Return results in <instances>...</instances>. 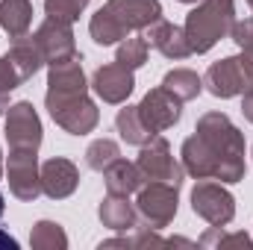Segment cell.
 Returning <instances> with one entry per match:
<instances>
[{
  "label": "cell",
  "instance_id": "obj_1",
  "mask_svg": "<svg viewBox=\"0 0 253 250\" xmlns=\"http://www.w3.org/2000/svg\"><path fill=\"white\" fill-rule=\"evenodd\" d=\"M44 106L56 126L71 135H88L100 124V112L88 97V83L83 74V56H71L65 62L50 65L47 71V94Z\"/></svg>",
  "mask_w": 253,
  "mask_h": 250
},
{
  "label": "cell",
  "instance_id": "obj_2",
  "mask_svg": "<svg viewBox=\"0 0 253 250\" xmlns=\"http://www.w3.org/2000/svg\"><path fill=\"white\" fill-rule=\"evenodd\" d=\"M194 132L203 138L215 156V180L242 183L245 180V135L224 112H206L197 118Z\"/></svg>",
  "mask_w": 253,
  "mask_h": 250
},
{
  "label": "cell",
  "instance_id": "obj_3",
  "mask_svg": "<svg viewBox=\"0 0 253 250\" xmlns=\"http://www.w3.org/2000/svg\"><path fill=\"white\" fill-rule=\"evenodd\" d=\"M233 24H236L233 0H200V6L191 9L183 27L191 53H209L221 39L230 36Z\"/></svg>",
  "mask_w": 253,
  "mask_h": 250
},
{
  "label": "cell",
  "instance_id": "obj_4",
  "mask_svg": "<svg viewBox=\"0 0 253 250\" xmlns=\"http://www.w3.org/2000/svg\"><path fill=\"white\" fill-rule=\"evenodd\" d=\"M203 85L209 88V94L227 100L236 94H245L253 88V50H242L239 56H227L209 65Z\"/></svg>",
  "mask_w": 253,
  "mask_h": 250
},
{
  "label": "cell",
  "instance_id": "obj_5",
  "mask_svg": "<svg viewBox=\"0 0 253 250\" xmlns=\"http://www.w3.org/2000/svg\"><path fill=\"white\" fill-rule=\"evenodd\" d=\"M180 186H171V183H153V180H144V186L138 188V197H135V212L141 215L144 227L150 230H162L174 221L177 215V197Z\"/></svg>",
  "mask_w": 253,
  "mask_h": 250
},
{
  "label": "cell",
  "instance_id": "obj_6",
  "mask_svg": "<svg viewBox=\"0 0 253 250\" xmlns=\"http://www.w3.org/2000/svg\"><path fill=\"white\" fill-rule=\"evenodd\" d=\"M191 209L200 215L209 227H227L236 218V197L212 180H200L191 188Z\"/></svg>",
  "mask_w": 253,
  "mask_h": 250
},
{
  "label": "cell",
  "instance_id": "obj_7",
  "mask_svg": "<svg viewBox=\"0 0 253 250\" xmlns=\"http://www.w3.org/2000/svg\"><path fill=\"white\" fill-rule=\"evenodd\" d=\"M138 171L144 174V180L153 183H171V186H183V165L171 156V144L156 132L147 144H141V153L135 159Z\"/></svg>",
  "mask_w": 253,
  "mask_h": 250
},
{
  "label": "cell",
  "instance_id": "obj_8",
  "mask_svg": "<svg viewBox=\"0 0 253 250\" xmlns=\"http://www.w3.org/2000/svg\"><path fill=\"white\" fill-rule=\"evenodd\" d=\"M9 191L18 200L33 203L42 194V168H39V150H24V147H9Z\"/></svg>",
  "mask_w": 253,
  "mask_h": 250
},
{
  "label": "cell",
  "instance_id": "obj_9",
  "mask_svg": "<svg viewBox=\"0 0 253 250\" xmlns=\"http://www.w3.org/2000/svg\"><path fill=\"white\" fill-rule=\"evenodd\" d=\"M42 118L30 100H18L6 109V141L9 147L39 150L42 147Z\"/></svg>",
  "mask_w": 253,
  "mask_h": 250
},
{
  "label": "cell",
  "instance_id": "obj_10",
  "mask_svg": "<svg viewBox=\"0 0 253 250\" xmlns=\"http://www.w3.org/2000/svg\"><path fill=\"white\" fill-rule=\"evenodd\" d=\"M138 115H141L144 126L156 135V132H162V129H171V126L180 121V115H183V100H180L177 94H171L165 85H159V88H150V91L141 97Z\"/></svg>",
  "mask_w": 253,
  "mask_h": 250
},
{
  "label": "cell",
  "instance_id": "obj_11",
  "mask_svg": "<svg viewBox=\"0 0 253 250\" xmlns=\"http://www.w3.org/2000/svg\"><path fill=\"white\" fill-rule=\"evenodd\" d=\"M42 56H44V65H56L65 62L71 56H80L77 53V44H74V30L71 24L65 21H56V18H47L36 33H33Z\"/></svg>",
  "mask_w": 253,
  "mask_h": 250
},
{
  "label": "cell",
  "instance_id": "obj_12",
  "mask_svg": "<svg viewBox=\"0 0 253 250\" xmlns=\"http://www.w3.org/2000/svg\"><path fill=\"white\" fill-rule=\"evenodd\" d=\"M103 9L121 27L124 36L132 33V30H147L153 21L162 18V3L159 0H106Z\"/></svg>",
  "mask_w": 253,
  "mask_h": 250
},
{
  "label": "cell",
  "instance_id": "obj_13",
  "mask_svg": "<svg viewBox=\"0 0 253 250\" xmlns=\"http://www.w3.org/2000/svg\"><path fill=\"white\" fill-rule=\"evenodd\" d=\"M91 88H94V94H97L103 103L118 106V103H124L126 97L132 94L135 77H132L129 68H124V65H118V62L100 65V68L94 71V77H91Z\"/></svg>",
  "mask_w": 253,
  "mask_h": 250
},
{
  "label": "cell",
  "instance_id": "obj_14",
  "mask_svg": "<svg viewBox=\"0 0 253 250\" xmlns=\"http://www.w3.org/2000/svg\"><path fill=\"white\" fill-rule=\"evenodd\" d=\"M80 186V171L71 159L53 156L42 165V194H47L50 200H65L71 197Z\"/></svg>",
  "mask_w": 253,
  "mask_h": 250
},
{
  "label": "cell",
  "instance_id": "obj_15",
  "mask_svg": "<svg viewBox=\"0 0 253 250\" xmlns=\"http://www.w3.org/2000/svg\"><path fill=\"white\" fill-rule=\"evenodd\" d=\"M144 39L165 59H186V56H191V44H189V39H186V30L177 27V24H171V21H162V18L153 21L147 27V36Z\"/></svg>",
  "mask_w": 253,
  "mask_h": 250
},
{
  "label": "cell",
  "instance_id": "obj_16",
  "mask_svg": "<svg viewBox=\"0 0 253 250\" xmlns=\"http://www.w3.org/2000/svg\"><path fill=\"white\" fill-rule=\"evenodd\" d=\"M180 156H183V171L191 174L194 180H215V156L209 153V147L197 132L183 141Z\"/></svg>",
  "mask_w": 253,
  "mask_h": 250
},
{
  "label": "cell",
  "instance_id": "obj_17",
  "mask_svg": "<svg viewBox=\"0 0 253 250\" xmlns=\"http://www.w3.org/2000/svg\"><path fill=\"white\" fill-rule=\"evenodd\" d=\"M97 215L100 224L115 233H126L135 227V206L126 200V194H106L97 206Z\"/></svg>",
  "mask_w": 253,
  "mask_h": 250
},
{
  "label": "cell",
  "instance_id": "obj_18",
  "mask_svg": "<svg viewBox=\"0 0 253 250\" xmlns=\"http://www.w3.org/2000/svg\"><path fill=\"white\" fill-rule=\"evenodd\" d=\"M103 180H106V191L109 194H132L144 186V174L138 171L135 162H126V159H115L106 171H103Z\"/></svg>",
  "mask_w": 253,
  "mask_h": 250
},
{
  "label": "cell",
  "instance_id": "obj_19",
  "mask_svg": "<svg viewBox=\"0 0 253 250\" xmlns=\"http://www.w3.org/2000/svg\"><path fill=\"white\" fill-rule=\"evenodd\" d=\"M6 56L15 62L18 74L24 77V83H27L30 77H36V74L42 71V65H44V56H42V50H39V44H36L33 36H18V39H12V47H9Z\"/></svg>",
  "mask_w": 253,
  "mask_h": 250
},
{
  "label": "cell",
  "instance_id": "obj_20",
  "mask_svg": "<svg viewBox=\"0 0 253 250\" xmlns=\"http://www.w3.org/2000/svg\"><path fill=\"white\" fill-rule=\"evenodd\" d=\"M33 24V3L30 0H0V27L9 39L27 36Z\"/></svg>",
  "mask_w": 253,
  "mask_h": 250
},
{
  "label": "cell",
  "instance_id": "obj_21",
  "mask_svg": "<svg viewBox=\"0 0 253 250\" xmlns=\"http://www.w3.org/2000/svg\"><path fill=\"white\" fill-rule=\"evenodd\" d=\"M115 126H118V132H121V138H124L126 144H135V147H141V144H147V141L153 138V132L144 126L141 115H138V106H124V109H118Z\"/></svg>",
  "mask_w": 253,
  "mask_h": 250
},
{
  "label": "cell",
  "instance_id": "obj_22",
  "mask_svg": "<svg viewBox=\"0 0 253 250\" xmlns=\"http://www.w3.org/2000/svg\"><path fill=\"white\" fill-rule=\"evenodd\" d=\"M162 85L171 91V94H177L183 103L186 100H194L200 91H203V80L189 71V68H174V71H168L165 77H162Z\"/></svg>",
  "mask_w": 253,
  "mask_h": 250
},
{
  "label": "cell",
  "instance_id": "obj_23",
  "mask_svg": "<svg viewBox=\"0 0 253 250\" xmlns=\"http://www.w3.org/2000/svg\"><path fill=\"white\" fill-rule=\"evenodd\" d=\"M30 248L33 250H65L68 236L56 221H39L30 233Z\"/></svg>",
  "mask_w": 253,
  "mask_h": 250
},
{
  "label": "cell",
  "instance_id": "obj_24",
  "mask_svg": "<svg viewBox=\"0 0 253 250\" xmlns=\"http://www.w3.org/2000/svg\"><path fill=\"white\" fill-rule=\"evenodd\" d=\"M118 156H121V150H118V144H115L112 138H97V141H91L88 150H85V165H88L91 171H100V174H103Z\"/></svg>",
  "mask_w": 253,
  "mask_h": 250
},
{
  "label": "cell",
  "instance_id": "obj_25",
  "mask_svg": "<svg viewBox=\"0 0 253 250\" xmlns=\"http://www.w3.org/2000/svg\"><path fill=\"white\" fill-rule=\"evenodd\" d=\"M200 248H242V250H251L253 248V239L248 233H224L221 227H209L200 239H197Z\"/></svg>",
  "mask_w": 253,
  "mask_h": 250
},
{
  "label": "cell",
  "instance_id": "obj_26",
  "mask_svg": "<svg viewBox=\"0 0 253 250\" xmlns=\"http://www.w3.org/2000/svg\"><path fill=\"white\" fill-rule=\"evenodd\" d=\"M147 39H124L121 44H118V56H115V62L129 68V71H135V68H141V65L147 62Z\"/></svg>",
  "mask_w": 253,
  "mask_h": 250
},
{
  "label": "cell",
  "instance_id": "obj_27",
  "mask_svg": "<svg viewBox=\"0 0 253 250\" xmlns=\"http://www.w3.org/2000/svg\"><path fill=\"white\" fill-rule=\"evenodd\" d=\"M88 3H91V0H44V12H47V18L74 24V21L80 18V12H83Z\"/></svg>",
  "mask_w": 253,
  "mask_h": 250
},
{
  "label": "cell",
  "instance_id": "obj_28",
  "mask_svg": "<svg viewBox=\"0 0 253 250\" xmlns=\"http://www.w3.org/2000/svg\"><path fill=\"white\" fill-rule=\"evenodd\" d=\"M21 83H24V77L18 74L15 62H12L9 56H0V91H12V88H18Z\"/></svg>",
  "mask_w": 253,
  "mask_h": 250
},
{
  "label": "cell",
  "instance_id": "obj_29",
  "mask_svg": "<svg viewBox=\"0 0 253 250\" xmlns=\"http://www.w3.org/2000/svg\"><path fill=\"white\" fill-rule=\"evenodd\" d=\"M230 36H233V42L242 50H253V15L245 18V21H236L233 30H230Z\"/></svg>",
  "mask_w": 253,
  "mask_h": 250
},
{
  "label": "cell",
  "instance_id": "obj_30",
  "mask_svg": "<svg viewBox=\"0 0 253 250\" xmlns=\"http://www.w3.org/2000/svg\"><path fill=\"white\" fill-rule=\"evenodd\" d=\"M132 248H168V239L156 236V230H141L135 239H132Z\"/></svg>",
  "mask_w": 253,
  "mask_h": 250
},
{
  "label": "cell",
  "instance_id": "obj_31",
  "mask_svg": "<svg viewBox=\"0 0 253 250\" xmlns=\"http://www.w3.org/2000/svg\"><path fill=\"white\" fill-rule=\"evenodd\" d=\"M242 112H245V118L253 124V88H248V91L242 94Z\"/></svg>",
  "mask_w": 253,
  "mask_h": 250
},
{
  "label": "cell",
  "instance_id": "obj_32",
  "mask_svg": "<svg viewBox=\"0 0 253 250\" xmlns=\"http://www.w3.org/2000/svg\"><path fill=\"white\" fill-rule=\"evenodd\" d=\"M106 248H132V239H109V242H100V250Z\"/></svg>",
  "mask_w": 253,
  "mask_h": 250
},
{
  "label": "cell",
  "instance_id": "obj_33",
  "mask_svg": "<svg viewBox=\"0 0 253 250\" xmlns=\"http://www.w3.org/2000/svg\"><path fill=\"white\" fill-rule=\"evenodd\" d=\"M0 250H18V242L9 233H3V230H0Z\"/></svg>",
  "mask_w": 253,
  "mask_h": 250
},
{
  "label": "cell",
  "instance_id": "obj_34",
  "mask_svg": "<svg viewBox=\"0 0 253 250\" xmlns=\"http://www.w3.org/2000/svg\"><path fill=\"white\" fill-rule=\"evenodd\" d=\"M9 109V91H0V115H6Z\"/></svg>",
  "mask_w": 253,
  "mask_h": 250
},
{
  "label": "cell",
  "instance_id": "obj_35",
  "mask_svg": "<svg viewBox=\"0 0 253 250\" xmlns=\"http://www.w3.org/2000/svg\"><path fill=\"white\" fill-rule=\"evenodd\" d=\"M0 215H3V191H0Z\"/></svg>",
  "mask_w": 253,
  "mask_h": 250
},
{
  "label": "cell",
  "instance_id": "obj_36",
  "mask_svg": "<svg viewBox=\"0 0 253 250\" xmlns=\"http://www.w3.org/2000/svg\"><path fill=\"white\" fill-rule=\"evenodd\" d=\"M177 3H197V0H177Z\"/></svg>",
  "mask_w": 253,
  "mask_h": 250
},
{
  "label": "cell",
  "instance_id": "obj_37",
  "mask_svg": "<svg viewBox=\"0 0 253 250\" xmlns=\"http://www.w3.org/2000/svg\"><path fill=\"white\" fill-rule=\"evenodd\" d=\"M0 174H3V156H0Z\"/></svg>",
  "mask_w": 253,
  "mask_h": 250
},
{
  "label": "cell",
  "instance_id": "obj_38",
  "mask_svg": "<svg viewBox=\"0 0 253 250\" xmlns=\"http://www.w3.org/2000/svg\"><path fill=\"white\" fill-rule=\"evenodd\" d=\"M248 3H251V9H253V0H248Z\"/></svg>",
  "mask_w": 253,
  "mask_h": 250
}]
</instances>
